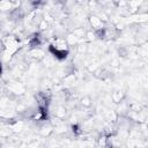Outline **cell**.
Masks as SVG:
<instances>
[{
  "instance_id": "obj_1",
  "label": "cell",
  "mask_w": 148,
  "mask_h": 148,
  "mask_svg": "<svg viewBox=\"0 0 148 148\" xmlns=\"http://www.w3.org/2000/svg\"><path fill=\"white\" fill-rule=\"evenodd\" d=\"M35 99L37 102V105L38 108H42V109H47L49 108V104L51 102V92L49 90L44 91H38L35 94Z\"/></svg>"
},
{
  "instance_id": "obj_2",
  "label": "cell",
  "mask_w": 148,
  "mask_h": 148,
  "mask_svg": "<svg viewBox=\"0 0 148 148\" xmlns=\"http://www.w3.org/2000/svg\"><path fill=\"white\" fill-rule=\"evenodd\" d=\"M49 51L50 53L56 57L58 60H64L67 58V56L69 54V50L68 49H64V47H59V46H56L54 44H51L49 46Z\"/></svg>"
},
{
  "instance_id": "obj_3",
  "label": "cell",
  "mask_w": 148,
  "mask_h": 148,
  "mask_svg": "<svg viewBox=\"0 0 148 148\" xmlns=\"http://www.w3.org/2000/svg\"><path fill=\"white\" fill-rule=\"evenodd\" d=\"M52 132H53V125H52V123H49V121H46V120H44V124L40 125L39 128H38V133H39V135L43 136V138L49 136Z\"/></svg>"
},
{
  "instance_id": "obj_4",
  "label": "cell",
  "mask_w": 148,
  "mask_h": 148,
  "mask_svg": "<svg viewBox=\"0 0 148 148\" xmlns=\"http://www.w3.org/2000/svg\"><path fill=\"white\" fill-rule=\"evenodd\" d=\"M8 89L13 95H23L25 91V87L20 83V82H13L10 84H8Z\"/></svg>"
},
{
  "instance_id": "obj_5",
  "label": "cell",
  "mask_w": 148,
  "mask_h": 148,
  "mask_svg": "<svg viewBox=\"0 0 148 148\" xmlns=\"http://www.w3.org/2000/svg\"><path fill=\"white\" fill-rule=\"evenodd\" d=\"M89 23H90V25H91V28H92L94 31L105 28V23H104L98 16H96V15L89 16Z\"/></svg>"
},
{
  "instance_id": "obj_6",
  "label": "cell",
  "mask_w": 148,
  "mask_h": 148,
  "mask_svg": "<svg viewBox=\"0 0 148 148\" xmlns=\"http://www.w3.org/2000/svg\"><path fill=\"white\" fill-rule=\"evenodd\" d=\"M27 43H28V46L29 47H31V49H37L40 44H42V36H40V34H34V35H31L29 38H28V40H27Z\"/></svg>"
},
{
  "instance_id": "obj_7",
  "label": "cell",
  "mask_w": 148,
  "mask_h": 148,
  "mask_svg": "<svg viewBox=\"0 0 148 148\" xmlns=\"http://www.w3.org/2000/svg\"><path fill=\"white\" fill-rule=\"evenodd\" d=\"M124 98H125V92H124V90H121V89H116V90H113V92L111 94V99H112V102L116 103V104L121 103V102L124 101Z\"/></svg>"
},
{
  "instance_id": "obj_8",
  "label": "cell",
  "mask_w": 148,
  "mask_h": 148,
  "mask_svg": "<svg viewBox=\"0 0 148 148\" xmlns=\"http://www.w3.org/2000/svg\"><path fill=\"white\" fill-rule=\"evenodd\" d=\"M65 40H66V43H67L68 46H76L77 43H79V40H80V38L76 35H74L73 32H71V34H68L66 36V39Z\"/></svg>"
},
{
  "instance_id": "obj_9",
  "label": "cell",
  "mask_w": 148,
  "mask_h": 148,
  "mask_svg": "<svg viewBox=\"0 0 148 148\" xmlns=\"http://www.w3.org/2000/svg\"><path fill=\"white\" fill-rule=\"evenodd\" d=\"M54 116L57 117V118H59V119H65L66 118V116H67V110H66V108L65 106H58L56 110H54Z\"/></svg>"
},
{
  "instance_id": "obj_10",
  "label": "cell",
  "mask_w": 148,
  "mask_h": 148,
  "mask_svg": "<svg viewBox=\"0 0 148 148\" xmlns=\"http://www.w3.org/2000/svg\"><path fill=\"white\" fill-rule=\"evenodd\" d=\"M106 120L109 121V123H111V124H114V123H117V120L119 119V114H118V112H116V111H113V110H111V111H108V113H106Z\"/></svg>"
},
{
  "instance_id": "obj_11",
  "label": "cell",
  "mask_w": 148,
  "mask_h": 148,
  "mask_svg": "<svg viewBox=\"0 0 148 148\" xmlns=\"http://www.w3.org/2000/svg\"><path fill=\"white\" fill-rule=\"evenodd\" d=\"M128 110H131V111H133V112H139V113H141V112L143 111V105L140 104L139 102H133V103L130 104Z\"/></svg>"
},
{
  "instance_id": "obj_12",
  "label": "cell",
  "mask_w": 148,
  "mask_h": 148,
  "mask_svg": "<svg viewBox=\"0 0 148 148\" xmlns=\"http://www.w3.org/2000/svg\"><path fill=\"white\" fill-rule=\"evenodd\" d=\"M74 81H75V75H74V73L66 74V75L64 76V79H62V82L66 83V84H72V83H74Z\"/></svg>"
},
{
  "instance_id": "obj_13",
  "label": "cell",
  "mask_w": 148,
  "mask_h": 148,
  "mask_svg": "<svg viewBox=\"0 0 148 148\" xmlns=\"http://www.w3.org/2000/svg\"><path fill=\"white\" fill-rule=\"evenodd\" d=\"M13 134V131L8 127H3V128H0V136L1 138H9L10 135Z\"/></svg>"
},
{
  "instance_id": "obj_14",
  "label": "cell",
  "mask_w": 148,
  "mask_h": 148,
  "mask_svg": "<svg viewBox=\"0 0 148 148\" xmlns=\"http://www.w3.org/2000/svg\"><path fill=\"white\" fill-rule=\"evenodd\" d=\"M80 103H81L84 108H90V106L92 105L91 98H90L89 96H84V97H82V98H81V101H80Z\"/></svg>"
},
{
  "instance_id": "obj_15",
  "label": "cell",
  "mask_w": 148,
  "mask_h": 148,
  "mask_svg": "<svg viewBox=\"0 0 148 148\" xmlns=\"http://www.w3.org/2000/svg\"><path fill=\"white\" fill-rule=\"evenodd\" d=\"M106 140H108V134L103 133L102 135H99V138L97 139V143L101 147H106Z\"/></svg>"
},
{
  "instance_id": "obj_16",
  "label": "cell",
  "mask_w": 148,
  "mask_h": 148,
  "mask_svg": "<svg viewBox=\"0 0 148 148\" xmlns=\"http://www.w3.org/2000/svg\"><path fill=\"white\" fill-rule=\"evenodd\" d=\"M88 43H84V44H80L79 46H76V49H77V52L79 53H87V51H88Z\"/></svg>"
},
{
  "instance_id": "obj_17",
  "label": "cell",
  "mask_w": 148,
  "mask_h": 148,
  "mask_svg": "<svg viewBox=\"0 0 148 148\" xmlns=\"http://www.w3.org/2000/svg\"><path fill=\"white\" fill-rule=\"evenodd\" d=\"M99 67V65H98V62H91V64H89V65H87V71L89 72V73H94L97 68Z\"/></svg>"
},
{
  "instance_id": "obj_18",
  "label": "cell",
  "mask_w": 148,
  "mask_h": 148,
  "mask_svg": "<svg viewBox=\"0 0 148 148\" xmlns=\"http://www.w3.org/2000/svg\"><path fill=\"white\" fill-rule=\"evenodd\" d=\"M38 28H39V30H46L47 28H49V23L44 20V18H42L39 22H38Z\"/></svg>"
},
{
  "instance_id": "obj_19",
  "label": "cell",
  "mask_w": 148,
  "mask_h": 148,
  "mask_svg": "<svg viewBox=\"0 0 148 148\" xmlns=\"http://www.w3.org/2000/svg\"><path fill=\"white\" fill-rule=\"evenodd\" d=\"M29 2H30V5H31V6L37 7V6L43 5V3L45 2V0H29Z\"/></svg>"
},
{
  "instance_id": "obj_20",
  "label": "cell",
  "mask_w": 148,
  "mask_h": 148,
  "mask_svg": "<svg viewBox=\"0 0 148 148\" xmlns=\"http://www.w3.org/2000/svg\"><path fill=\"white\" fill-rule=\"evenodd\" d=\"M2 73V66H1V62H0V74Z\"/></svg>"
},
{
  "instance_id": "obj_21",
  "label": "cell",
  "mask_w": 148,
  "mask_h": 148,
  "mask_svg": "<svg viewBox=\"0 0 148 148\" xmlns=\"http://www.w3.org/2000/svg\"><path fill=\"white\" fill-rule=\"evenodd\" d=\"M0 1H5V0H0Z\"/></svg>"
},
{
  "instance_id": "obj_22",
  "label": "cell",
  "mask_w": 148,
  "mask_h": 148,
  "mask_svg": "<svg viewBox=\"0 0 148 148\" xmlns=\"http://www.w3.org/2000/svg\"><path fill=\"white\" fill-rule=\"evenodd\" d=\"M139 1H143V0H139Z\"/></svg>"
}]
</instances>
